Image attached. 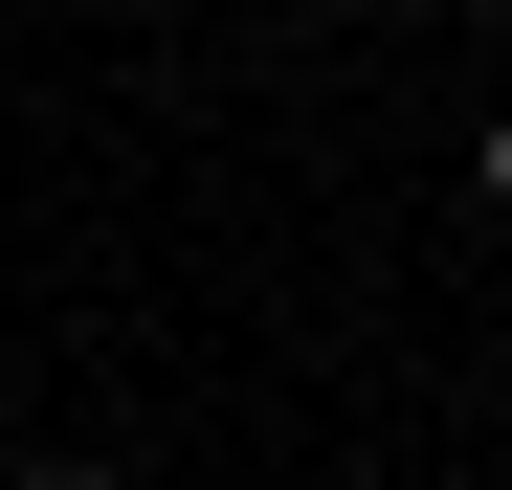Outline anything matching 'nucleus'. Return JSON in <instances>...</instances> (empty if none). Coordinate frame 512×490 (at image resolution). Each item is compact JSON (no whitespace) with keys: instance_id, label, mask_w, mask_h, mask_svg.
<instances>
[{"instance_id":"1","label":"nucleus","mask_w":512,"mask_h":490,"mask_svg":"<svg viewBox=\"0 0 512 490\" xmlns=\"http://www.w3.org/2000/svg\"><path fill=\"white\" fill-rule=\"evenodd\" d=\"M0 490H112V468H90V446H23V468H0Z\"/></svg>"},{"instance_id":"2","label":"nucleus","mask_w":512,"mask_h":490,"mask_svg":"<svg viewBox=\"0 0 512 490\" xmlns=\"http://www.w3.org/2000/svg\"><path fill=\"white\" fill-rule=\"evenodd\" d=\"M468 179H490V223H512V112H490V156H468Z\"/></svg>"}]
</instances>
